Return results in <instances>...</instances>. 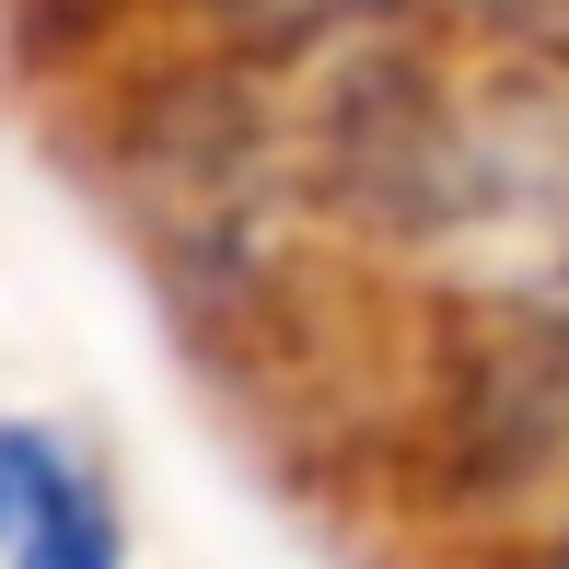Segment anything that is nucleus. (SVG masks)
<instances>
[{"mask_svg": "<svg viewBox=\"0 0 569 569\" xmlns=\"http://www.w3.org/2000/svg\"><path fill=\"white\" fill-rule=\"evenodd\" d=\"M0 569H128L106 477L36 419H0Z\"/></svg>", "mask_w": 569, "mask_h": 569, "instance_id": "f257e3e1", "label": "nucleus"}, {"mask_svg": "<svg viewBox=\"0 0 569 569\" xmlns=\"http://www.w3.org/2000/svg\"><path fill=\"white\" fill-rule=\"evenodd\" d=\"M477 47H523V59H569V0H442Z\"/></svg>", "mask_w": 569, "mask_h": 569, "instance_id": "f03ea898", "label": "nucleus"}, {"mask_svg": "<svg viewBox=\"0 0 569 569\" xmlns=\"http://www.w3.org/2000/svg\"><path fill=\"white\" fill-rule=\"evenodd\" d=\"M558 569H569V558H558Z\"/></svg>", "mask_w": 569, "mask_h": 569, "instance_id": "7ed1b4c3", "label": "nucleus"}]
</instances>
